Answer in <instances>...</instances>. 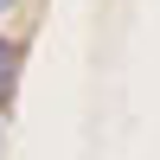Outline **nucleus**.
<instances>
[{
    "mask_svg": "<svg viewBox=\"0 0 160 160\" xmlns=\"http://www.w3.org/2000/svg\"><path fill=\"white\" fill-rule=\"evenodd\" d=\"M0 7H7V0H0Z\"/></svg>",
    "mask_w": 160,
    "mask_h": 160,
    "instance_id": "f03ea898",
    "label": "nucleus"
},
{
    "mask_svg": "<svg viewBox=\"0 0 160 160\" xmlns=\"http://www.w3.org/2000/svg\"><path fill=\"white\" fill-rule=\"evenodd\" d=\"M13 83H19V45H13V38H0V109H7Z\"/></svg>",
    "mask_w": 160,
    "mask_h": 160,
    "instance_id": "f257e3e1",
    "label": "nucleus"
}]
</instances>
